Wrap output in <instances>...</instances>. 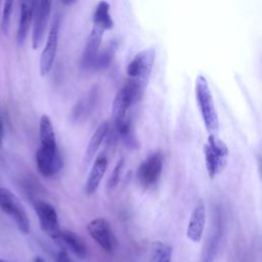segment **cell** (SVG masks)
Returning <instances> with one entry per match:
<instances>
[{
  "instance_id": "obj_1",
  "label": "cell",
  "mask_w": 262,
  "mask_h": 262,
  "mask_svg": "<svg viewBox=\"0 0 262 262\" xmlns=\"http://www.w3.org/2000/svg\"><path fill=\"white\" fill-rule=\"evenodd\" d=\"M195 98L206 129L214 133L218 130V116L207 79L200 75L195 80Z\"/></svg>"
},
{
  "instance_id": "obj_2",
  "label": "cell",
  "mask_w": 262,
  "mask_h": 262,
  "mask_svg": "<svg viewBox=\"0 0 262 262\" xmlns=\"http://www.w3.org/2000/svg\"><path fill=\"white\" fill-rule=\"evenodd\" d=\"M204 155L208 174L211 178H214L224 169L227 163V146L220 138L211 134L204 145Z\"/></svg>"
},
{
  "instance_id": "obj_3",
  "label": "cell",
  "mask_w": 262,
  "mask_h": 262,
  "mask_svg": "<svg viewBox=\"0 0 262 262\" xmlns=\"http://www.w3.org/2000/svg\"><path fill=\"white\" fill-rule=\"evenodd\" d=\"M0 209L10 216L23 233L30 231V219L18 198L8 188H0Z\"/></svg>"
},
{
  "instance_id": "obj_4",
  "label": "cell",
  "mask_w": 262,
  "mask_h": 262,
  "mask_svg": "<svg viewBox=\"0 0 262 262\" xmlns=\"http://www.w3.org/2000/svg\"><path fill=\"white\" fill-rule=\"evenodd\" d=\"M155 58L156 51L154 48H147L138 52L127 67L129 80L145 88L151 73Z\"/></svg>"
},
{
  "instance_id": "obj_5",
  "label": "cell",
  "mask_w": 262,
  "mask_h": 262,
  "mask_svg": "<svg viewBox=\"0 0 262 262\" xmlns=\"http://www.w3.org/2000/svg\"><path fill=\"white\" fill-rule=\"evenodd\" d=\"M34 208L38 216L41 229L52 239L58 241L61 230L59 228L55 208L45 201H36L34 203Z\"/></svg>"
},
{
  "instance_id": "obj_6",
  "label": "cell",
  "mask_w": 262,
  "mask_h": 262,
  "mask_svg": "<svg viewBox=\"0 0 262 262\" xmlns=\"http://www.w3.org/2000/svg\"><path fill=\"white\" fill-rule=\"evenodd\" d=\"M163 169V156L155 152L148 156L137 169V180L141 186L148 188L154 186L160 179Z\"/></svg>"
},
{
  "instance_id": "obj_7",
  "label": "cell",
  "mask_w": 262,
  "mask_h": 262,
  "mask_svg": "<svg viewBox=\"0 0 262 262\" xmlns=\"http://www.w3.org/2000/svg\"><path fill=\"white\" fill-rule=\"evenodd\" d=\"M58 34H59V19L56 16L50 27L47 41L45 44L44 49L42 50L40 56V74L41 76H46L52 69L56 52H57V45H58Z\"/></svg>"
},
{
  "instance_id": "obj_8",
  "label": "cell",
  "mask_w": 262,
  "mask_h": 262,
  "mask_svg": "<svg viewBox=\"0 0 262 262\" xmlns=\"http://www.w3.org/2000/svg\"><path fill=\"white\" fill-rule=\"evenodd\" d=\"M51 10L50 1L35 2L34 16H33V32H32V46L34 49L39 48L44 39L47 23Z\"/></svg>"
},
{
  "instance_id": "obj_9",
  "label": "cell",
  "mask_w": 262,
  "mask_h": 262,
  "mask_svg": "<svg viewBox=\"0 0 262 262\" xmlns=\"http://www.w3.org/2000/svg\"><path fill=\"white\" fill-rule=\"evenodd\" d=\"M90 236L107 253H113L116 247V239L110 223L103 218H95L87 225Z\"/></svg>"
},
{
  "instance_id": "obj_10",
  "label": "cell",
  "mask_w": 262,
  "mask_h": 262,
  "mask_svg": "<svg viewBox=\"0 0 262 262\" xmlns=\"http://www.w3.org/2000/svg\"><path fill=\"white\" fill-rule=\"evenodd\" d=\"M36 164L39 172L44 177H51L60 170L62 161L58 149L50 150L39 147L36 152Z\"/></svg>"
},
{
  "instance_id": "obj_11",
  "label": "cell",
  "mask_w": 262,
  "mask_h": 262,
  "mask_svg": "<svg viewBox=\"0 0 262 262\" xmlns=\"http://www.w3.org/2000/svg\"><path fill=\"white\" fill-rule=\"evenodd\" d=\"M103 32L104 30L102 28L98 26H93L82 55V66L84 68L88 69L93 67L94 60L99 52Z\"/></svg>"
},
{
  "instance_id": "obj_12",
  "label": "cell",
  "mask_w": 262,
  "mask_h": 262,
  "mask_svg": "<svg viewBox=\"0 0 262 262\" xmlns=\"http://www.w3.org/2000/svg\"><path fill=\"white\" fill-rule=\"evenodd\" d=\"M205 222H206V208L204 203L200 201L192 210V213L190 215V219L188 222V226H187L186 234L190 241L198 243L202 239Z\"/></svg>"
},
{
  "instance_id": "obj_13",
  "label": "cell",
  "mask_w": 262,
  "mask_h": 262,
  "mask_svg": "<svg viewBox=\"0 0 262 262\" xmlns=\"http://www.w3.org/2000/svg\"><path fill=\"white\" fill-rule=\"evenodd\" d=\"M107 169V159L105 156L100 155L98 156L95 161L94 164L92 165L91 171L88 175L87 181L85 183V193L88 195L93 194L97 187L100 184V181L102 180L104 173Z\"/></svg>"
},
{
  "instance_id": "obj_14",
  "label": "cell",
  "mask_w": 262,
  "mask_h": 262,
  "mask_svg": "<svg viewBox=\"0 0 262 262\" xmlns=\"http://www.w3.org/2000/svg\"><path fill=\"white\" fill-rule=\"evenodd\" d=\"M34 9H35V2L23 1L20 3L19 21H18L17 32H16V41L18 45H21L28 36L30 26L33 21Z\"/></svg>"
},
{
  "instance_id": "obj_15",
  "label": "cell",
  "mask_w": 262,
  "mask_h": 262,
  "mask_svg": "<svg viewBox=\"0 0 262 262\" xmlns=\"http://www.w3.org/2000/svg\"><path fill=\"white\" fill-rule=\"evenodd\" d=\"M221 235H222V228L221 223L218 220L215 225L212 228V231L208 237V241L206 243V246L204 247V251L202 253L201 262H214L220 247L221 242Z\"/></svg>"
},
{
  "instance_id": "obj_16",
  "label": "cell",
  "mask_w": 262,
  "mask_h": 262,
  "mask_svg": "<svg viewBox=\"0 0 262 262\" xmlns=\"http://www.w3.org/2000/svg\"><path fill=\"white\" fill-rule=\"evenodd\" d=\"M39 130H40L39 133H40V141H41L40 147L50 149V150L57 149L55 132H54L51 120L47 115H43L40 118Z\"/></svg>"
},
{
  "instance_id": "obj_17",
  "label": "cell",
  "mask_w": 262,
  "mask_h": 262,
  "mask_svg": "<svg viewBox=\"0 0 262 262\" xmlns=\"http://www.w3.org/2000/svg\"><path fill=\"white\" fill-rule=\"evenodd\" d=\"M59 242L67 246L72 253H74L78 258L84 259L87 256V247L84 241L75 232L70 230H61Z\"/></svg>"
},
{
  "instance_id": "obj_18",
  "label": "cell",
  "mask_w": 262,
  "mask_h": 262,
  "mask_svg": "<svg viewBox=\"0 0 262 262\" xmlns=\"http://www.w3.org/2000/svg\"><path fill=\"white\" fill-rule=\"evenodd\" d=\"M107 131H108L107 122L101 123L96 128V130L94 131L93 135L91 136V138L88 142V145H87V148H86V151H85V156H84V165L87 166L92 161V159L95 156L97 149L99 148L100 144L104 140V138L107 134Z\"/></svg>"
},
{
  "instance_id": "obj_19",
  "label": "cell",
  "mask_w": 262,
  "mask_h": 262,
  "mask_svg": "<svg viewBox=\"0 0 262 262\" xmlns=\"http://www.w3.org/2000/svg\"><path fill=\"white\" fill-rule=\"evenodd\" d=\"M93 26H98L104 31L110 30L114 26L113 18L110 14V4L106 1H100L95 7L93 13Z\"/></svg>"
},
{
  "instance_id": "obj_20",
  "label": "cell",
  "mask_w": 262,
  "mask_h": 262,
  "mask_svg": "<svg viewBox=\"0 0 262 262\" xmlns=\"http://www.w3.org/2000/svg\"><path fill=\"white\" fill-rule=\"evenodd\" d=\"M116 49H117V43L114 41H112L107 45H105L98 52L92 68L97 71H102V70L107 69L114 59Z\"/></svg>"
},
{
  "instance_id": "obj_21",
  "label": "cell",
  "mask_w": 262,
  "mask_h": 262,
  "mask_svg": "<svg viewBox=\"0 0 262 262\" xmlns=\"http://www.w3.org/2000/svg\"><path fill=\"white\" fill-rule=\"evenodd\" d=\"M152 253L156 262H171L172 249L170 246L161 242H156L152 247Z\"/></svg>"
},
{
  "instance_id": "obj_22",
  "label": "cell",
  "mask_w": 262,
  "mask_h": 262,
  "mask_svg": "<svg viewBox=\"0 0 262 262\" xmlns=\"http://www.w3.org/2000/svg\"><path fill=\"white\" fill-rule=\"evenodd\" d=\"M93 98H94V94L90 93L89 97H87L86 99H82L78 102L74 112V116L76 117L77 120L80 117H85L89 113V111L92 108V105H93Z\"/></svg>"
},
{
  "instance_id": "obj_23",
  "label": "cell",
  "mask_w": 262,
  "mask_h": 262,
  "mask_svg": "<svg viewBox=\"0 0 262 262\" xmlns=\"http://www.w3.org/2000/svg\"><path fill=\"white\" fill-rule=\"evenodd\" d=\"M13 7V1H5L3 5L2 10V18H1V29L3 34H7L9 31V25H10V15L12 12Z\"/></svg>"
},
{
  "instance_id": "obj_24",
  "label": "cell",
  "mask_w": 262,
  "mask_h": 262,
  "mask_svg": "<svg viewBox=\"0 0 262 262\" xmlns=\"http://www.w3.org/2000/svg\"><path fill=\"white\" fill-rule=\"evenodd\" d=\"M123 167H124V159H121L118 161V163L116 164L111 176H110V179L107 181V186L108 188H115L119 181H120V178H121V175H122V170H123Z\"/></svg>"
},
{
  "instance_id": "obj_25",
  "label": "cell",
  "mask_w": 262,
  "mask_h": 262,
  "mask_svg": "<svg viewBox=\"0 0 262 262\" xmlns=\"http://www.w3.org/2000/svg\"><path fill=\"white\" fill-rule=\"evenodd\" d=\"M57 262H74V261L70 258V256L64 250H61L57 255Z\"/></svg>"
},
{
  "instance_id": "obj_26",
  "label": "cell",
  "mask_w": 262,
  "mask_h": 262,
  "mask_svg": "<svg viewBox=\"0 0 262 262\" xmlns=\"http://www.w3.org/2000/svg\"><path fill=\"white\" fill-rule=\"evenodd\" d=\"M3 136H4V128H3V124L0 120V149H1L2 143H3Z\"/></svg>"
},
{
  "instance_id": "obj_27",
  "label": "cell",
  "mask_w": 262,
  "mask_h": 262,
  "mask_svg": "<svg viewBox=\"0 0 262 262\" xmlns=\"http://www.w3.org/2000/svg\"><path fill=\"white\" fill-rule=\"evenodd\" d=\"M258 165H259V172H260V176L262 179V155H260L258 157Z\"/></svg>"
},
{
  "instance_id": "obj_28",
  "label": "cell",
  "mask_w": 262,
  "mask_h": 262,
  "mask_svg": "<svg viewBox=\"0 0 262 262\" xmlns=\"http://www.w3.org/2000/svg\"><path fill=\"white\" fill-rule=\"evenodd\" d=\"M34 262H44V261L42 260V258H40V257H36V258L34 259Z\"/></svg>"
},
{
  "instance_id": "obj_29",
  "label": "cell",
  "mask_w": 262,
  "mask_h": 262,
  "mask_svg": "<svg viewBox=\"0 0 262 262\" xmlns=\"http://www.w3.org/2000/svg\"><path fill=\"white\" fill-rule=\"evenodd\" d=\"M0 262H7V261H4V260H2V259H0Z\"/></svg>"
}]
</instances>
